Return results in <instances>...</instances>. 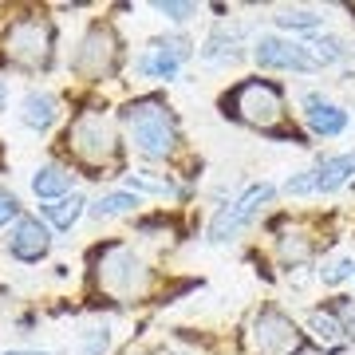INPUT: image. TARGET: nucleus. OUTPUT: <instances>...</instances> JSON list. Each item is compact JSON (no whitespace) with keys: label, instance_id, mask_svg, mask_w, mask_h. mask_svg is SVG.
Here are the masks:
<instances>
[{"label":"nucleus","instance_id":"nucleus-22","mask_svg":"<svg viewBox=\"0 0 355 355\" xmlns=\"http://www.w3.org/2000/svg\"><path fill=\"white\" fill-rule=\"evenodd\" d=\"M308 328L316 331L324 343H336V340H340V331H343L340 320L331 316V312H312V316H308Z\"/></svg>","mask_w":355,"mask_h":355},{"label":"nucleus","instance_id":"nucleus-24","mask_svg":"<svg viewBox=\"0 0 355 355\" xmlns=\"http://www.w3.org/2000/svg\"><path fill=\"white\" fill-rule=\"evenodd\" d=\"M347 277H355L352 257H336V261H328V265L320 268V280H324V284H343Z\"/></svg>","mask_w":355,"mask_h":355},{"label":"nucleus","instance_id":"nucleus-26","mask_svg":"<svg viewBox=\"0 0 355 355\" xmlns=\"http://www.w3.org/2000/svg\"><path fill=\"white\" fill-rule=\"evenodd\" d=\"M8 221H20V202L8 186H0V225H8Z\"/></svg>","mask_w":355,"mask_h":355},{"label":"nucleus","instance_id":"nucleus-30","mask_svg":"<svg viewBox=\"0 0 355 355\" xmlns=\"http://www.w3.org/2000/svg\"><path fill=\"white\" fill-rule=\"evenodd\" d=\"M4 355H51V352H4Z\"/></svg>","mask_w":355,"mask_h":355},{"label":"nucleus","instance_id":"nucleus-27","mask_svg":"<svg viewBox=\"0 0 355 355\" xmlns=\"http://www.w3.org/2000/svg\"><path fill=\"white\" fill-rule=\"evenodd\" d=\"M154 12H162V16H170V20L182 24V20H190V16L198 12V4H174V0L166 4V0H158V4H154Z\"/></svg>","mask_w":355,"mask_h":355},{"label":"nucleus","instance_id":"nucleus-13","mask_svg":"<svg viewBox=\"0 0 355 355\" xmlns=\"http://www.w3.org/2000/svg\"><path fill=\"white\" fill-rule=\"evenodd\" d=\"M51 249V233L40 225V217H20L12 225V237H8V253L24 265H36L40 257H48Z\"/></svg>","mask_w":355,"mask_h":355},{"label":"nucleus","instance_id":"nucleus-4","mask_svg":"<svg viewBox=\"0 0 355 355\" xmlns=\"http://www.w3.org/2000/svg\"><path fill=\"white\" fill-rule=\"evenodd\" d=\"M95 284L111 296H139L146 288V265L127 245H103L95 249Z\"/></svg>","mask_w":355,"mask_h":355},{"label":"nucleus","instance_id":"nucleus-19","mask_svg":"<svg viewBox=\"0 0 355 355\" xmlns=\"http://www.w3.org/2000/svg\"><path fill=\"white\" fill-rule=\"evenodd\" d=\"M135 205H139V193H130V190L103 193L99 202L91 205V217H119V214H130Z\"/></svg>","mask_w":355,"mask_h":355},{"label":"nucleus","instance_id":"nucleus-9","mask_svg":"<svg viewBox=\"0 0 355 355\" xmlns=\"http://www.w3.org/2000/svg\"><path fill=\"white\" fill-rule=\"evenodd\" d=\"M114 67H119V40L107 24H95L87 28V36L79 40L76 55H71V71L79 79H103L111 76Z\"/></svg>","mask_w":355,"mask_h":355},{"label":"nucleus","instance_id":"nucleus-17","mask_svg":"<svg viewBox=\"0 0 355 355\" xmlns=\"http://www.w3.org/2000/svg\"><path fill=\"white\" fill-rule=\"evenodd\" d=\"M83 205L87 202H83L79 193H71V198H60L55 205H44V217H48L55 229H71L79 217H83Z\"/></svg>","mask_w":355,"mask_h":355},{"label":"nucleus","instance_id":"nucleus-25","mask_svg":"<svg viewBox=\"0 0 355 355\" xmlns=\"http://www.w3.org/2000/svg\"><path fill=\"white\" fill-rule=\"evenodd\" d=\"M111 347V328H91L83 336V355H103Z\"/></svg>","mask_w":355,"mask_h":355},{"label":"nucleus","instance_id":"nucleus-5","mask_svg":"<svg viewBox=\"0 0 355 355\" xmlns=\"http://www.w3.org/2000/svg\"><path fill=\"white\" fill-rule=\"evenodd\" d=\"M277 198V186L272 182H261V186H249V190L237 198V202H229L217 209V217L209 221V241L221 245V241H233L241 229H249L257 217L265 214V205Z\"/></svg>","mask_w":355,"mask_h":355},{"label":"nucleus","instance_id":"nucleus-3","mask_svg":"<svg viewBox=\"0 0 355 355\" xmlns=\"http://www.w3.org/2000/svg\"><path fill=\"white\" fill-rule=\"evenodd\" d=\"M51 48H55V28L40 16H28V20H12L0 36V51L4 60L24 71H44L51 64Z\"/></svg>","mask_w":355,"mask_h":355},{"label":"nucleus","instance_id":"nucleus-14","mask_svg":"<svg viewBox=\"0 0 355 355\" xmlns=\"http://www.w3.org/2000/svg\"><path fill=\"white\" fill-rule=\"evenodd\" d=\"M55 119H60V103L51 91H28L20 99V123L28 130H48Z\"/></svg>","mask_w":355,"mask_h":355},{"label":"nucleus","instance_id":"nucleus-10","mask_svg":"<svg viewBox=\"0 0 355 355\" xmlns=\"http://www.w3.org/2000/svg\"><path fill=\"white\" fill-rule=\"evenodd\" d=\"M253 60L268 71H316V60L308 44H296V40H280V36H261L253 48Z\"/></svg>","mask_w":355,"mask_h":355},{"label":"nucleus","instance_id":"nucleus-23","mask_svg":"<svg viewBox=\"0 0 355 355\" xmlns=\"http://www.w3.org/2000/svg\"><path fill=\"white\" fill-rule=\"evenodd\" d=\"M127 190L130 193H158V198H170V193H178L174 182H150V178L142 174H127Z\"/></svg>","mask_w":355,"mask_h":355},{"label":"nucleus","instance_id":"nucleus-8","mask_svg":"<svg viewBox=\"0 0 355 355\" xmlns=\"http://www.w3.org/2000/svg\"><path fill=\"white\" fill-rule=\"evenodd\" d=\"M355 178V150L336 154V158H324L320 166L304 170V174H292L284 182V193L288 198H312V193H336L343 182Z\"/></svg>","mask_w":355,"mask_h":355},{"label":"nucleus","instance_id":"nucleus-2","mask_svg":"<svg viewBox=\"0 0 355 355\" xmlns=\"http://www.w3.org/2000/svg\"><path fill=\"white\" fill-rule=\"evenodd\" d=\"M221 107H225V114H233L237 123H245V127H253V130H277L284 123V95L268 79H245V83H237L221 99Z\"/></svg>","mask_w":355,"mask_h":355},{"label":"nucleus","instance_id":"nucleus-16","mask_svg":"<svg viewBox=\"0 0 355 355\" xmlns=\"http://www.w3.org/2000/svg\"><path fill=\"white\" fill-rule=\"evenodd\" d=\"M76 186V178L67 174L64 166H40L36 174H32V193L44 198V202H55V198H67Z\"/></svg>","mask_w":355,"mask_h":355},{"label":"nucleus","instance_id":"nucleus-1","mask_svg":"<svg viewBox=\"0 0 355 355\" xmlns=\"http://www.w3.org/2000/svg\"><path fill=\"white\" fill-rule=\"evenodd\" d=\"M123 123H127V135L130 142H135V150L142 154V158H150V162H158V158H170L178 146V119L170 114V107H166L162 99H135L123 111Z\"/></svg>","mask_w":355,"mask_h":355},{"label":"nucleus","instance_id":"nucleus-12","mask_svg":"<svg viewBox=\"0 0 355 355\" xmlns=\"http://www.w3.org/2000/svg\"><path fill=\"white\" fill-rule=\"evenodd\" d=\"M186 55H190V44H186V40H178V36L174 40H154L150 51H146L135 67H139L142 76H154V79H178Z\"/></svg>","mask_w":355,"mask_h":355},{"label":"nucleus","instance_id":"nucleus-21","mask_svg":"<svg viewBox=\"0 0 355 355\" xmlns=\"http://www.w3.org/2000/svg\"><path fill=\"white\" fill-rule=\"evenodd\" d=\"M277 249H280V261L284 265H304L308 257H312V245L304 241V233H284Z\"/></svg>","mask_w":355,"mask_h":355},{"label":"nucleus","instance_id":"nucleus-28","mask_svg":"<svg viewBox=\"0 0 355 355\" xmlns=\"http://www.w3.org/2000/svg\"><path fill=\"white\" fill-rule=\"evenodd\" d=\"M336 316H340V328L355 340V300H340L336 304Z\"/></svg>","mask_w":355,"mask_h":355},{"label":"nucleus","instance_id":"nucleus-7","mask_svg":"<svg viewBox=\"0 0 355 355\" xmlns=\"http://www.w3.org/2000/svg\"><path fill=\"white\" fill-rule=\"evenodd\" d=\"M253 352L257 355H300L304 352V331L296 328L280 308H261L253 316Z\"/></svg>","mask_w":355,"mask_h":355},{"label":"nucleus","instance_id":"nucleus-20","mask_svg":"<svg viewBox=\"0 0 355 355\" xmlns=\"http://www.w3.org/2000/svg\"><path fill=\"white\" fill-rule=\"evenodd\" d=\"M277 24L292 28V32H316V28H324V16L312 12V8H280Z\"/></svg>","mask_w":355,"mask_h":355},{"label":"nucleus","instance_id":"nucleus-11","mask_svg":"<svg viewBox=\"0 0 355 355\" xmlns=\"http://www.w3.org/2000/svg\"><path fill=\"white\" fill-rule=\"evenodd\" d=\"M300 107H304V123L316 139H336V135L347 130V111L336 107V103H328L324 95H316V91H304V95H300Z\"/></svg>","mask_w":355,"mask_h":355},{"label":"nucleus","instance_id":"nucleus-18","mask_svg":"<svg viewBox=\"0 0 355 355\" xmlns=\"http://www.w3.org/2000/svg\"><path fill=\"white\" fill-rule=\"evenodd\" d=\"M308 51H312V60H316V67L340 64V60H347V55H352V48H347V44H343L340 36H316L312 44H308Z\"/></svg>","mask_w":355,"mask_h":355},{"label":"nucleus","instance_id":"nucleus-29","mask_svg":"<svg viewBox=\"0 0 355 355\" xmlns=\"http://www.w3.org/2000/svg\"><path fill=\"white\" fill-rule=\"evenodd\" d=\"M8 107V87H4V79H0V111Z\"/></svg>","mask_w":355,"mask_h":355},{"label":"nucleus","instance_id":"nucleus-15","mask_svg":"<svg viewBox=\"0 0 355 355\" xmlns=\"http://www.w3.org/2000/svg\"><path fill=\"white\" fill-rule=\"evenodd\" d=\"M202 60L205 64H237L241 60V28H214L209 40L202 44Z\"/></svg>","mask_w":355,"mask_h":355},{"label":"nucleus","instance_id":"nucleus-6","mask_svg":"<svg viewBox=\"0 0 355 355\" xmlns=\"http://www.w3.org/2000/svg\"><path fill=\"white\" fill-rule=\"evenodd\" d=\"M114 127H111V119L103 111H83L67 127V146L76 150L79 162H87V166H103V162H111L114 158Z\"/></svg>","mask_w":355,"mask_h":355}]
</instances>
